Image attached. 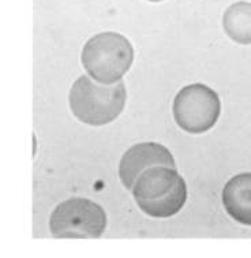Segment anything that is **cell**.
I'll return each instance as SVG.
<instances>
[{"label": "cell", "mask_w": 251, "mask_h": 258, "mask_svg": "<svg viewBox=\"0 0 251 258\" xmlns=\"http://www.w3.org/2000/svg\"><path fill=\"white\" fill-rule=\"evenodd\" d=\"M131 190L138 208L154 219H168L176 215L187 201L184 179L176 168L165 165L144 171Z\"/></svg>", "instance_id": "1"}, {"label": "cell", "mask_w": 251, "mask_h": 258, "mask_svg": "<svg viewBox=\"0 0 251 258\" xmlns=\"http://www.w3.org/2000/svg\"><path fill=\"white\" fill-rule=\"evenodd\" d=\"M127 92L124 82L100 85L88 75L75 81L69 94L71 112L79 122L90 126H104L113 122L124 109Z\"/></svg>", "instance_id": "2"}, {"label": "cell", "mask_w": 251, "mask_h": 258, "mask_svg": "<svg viewBox=\"0 0 251 258\" xmlns=\"http://www.w3.org/2000/svg\"><path fill=\"white\" fill-rule=\"evenodd\" d=\"M134 60L130 40L116 32H104L90 37L82 48L81 63L96 82L113 85L121 81Z\"/></svg>", "instance_id": "3"}, {"label": "cell", "mask_w": 251, "mask_h": 258, "mask_svg": "<svg viewBox=\"0 0 251 258\" xmlns=\"http://www.w3.org/2000/svg\"><path fill=\"white\" fill-rule=\"evenodd\" d=\"M107 228V213L86 198H70L53 209L51 234L57 239H98Z\"/></svg>", "instance_id": "4"}, {"label": "cell", "mask_w": 251, "mask_h": 258, "mask_svg": "<svg viewBox=\"0 0 251 258\" xmlns=\"http://www.w3.org/2000/svg\"><path fill=\"white\" fill-rule=\"evenodd\" d=\"M173 119L183 132L202 134L217 123L221 113L219 94L204 84L187 85L175 96Z\"/></svg>", "instance_id": "5"}, {"label": "cell", "mask_w": 251, "mask_h": 258, "mask_svg": "<svg viewBox=\"0 0 251 258\" xmlns=\"http://www.w3.org/2000/svg\"><path fill=\"white\" fill-rule=\"evenodd\" d=\"M156 165L176 168V163L168 148L157 142H141L127 149L119 164V178L127 190L134 186L144 171Z\"/></svg>", "instance_id": "6"}, {"label": "cell", "mask_w": 251, "mask_h": 258, "mask_svg": "<svg viewBox=\"0 0 251 258\" xmlns=\"http://www.w3.org/2000/svg\"><path fill=\"white\" fill-rule=\"evenodd\" d=\"M228 216L251 227V172L237 174L228 180L221 192Z\"/></svg>", "instance_id": "7"}, {"label": "cell", "mask_w": 251, "mask_h": 258, "mask_svg": "<svg viewBox=\"0 0 251 258\" xmlns=\"http://www.w3.org/2000/svg\"><path fill=\"white\" fill-rule=\"evenodd\" d=\"M223 29L228 37L240 45H251V3L236 2L223 14Z\"/></svg>", "instance_id": "8"}, {"label": "cell", "mask_w": 251, "mask_h": 258, "mask_svg": "<svg viewBox=\"0 0 251 258\" xmlns=\"http://www.w3.org/2000/svg\"><path fill=\"white\" fill-rule=\"evenodd\" d=\"M148 2H152V3H158V2H164V0H148Z\"/></svg>", "instance_id": "9"}]
</instances>
